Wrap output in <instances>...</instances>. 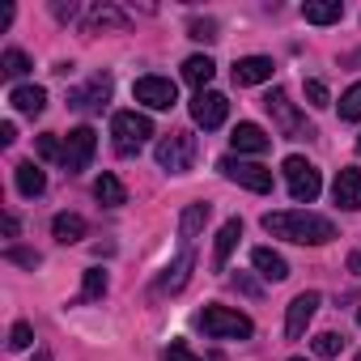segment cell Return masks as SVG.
<instances>
[{"label": "cell", "instance_id": "cell-1", "mask_svg": "<svg viewBox=\"0 0 361 361\" xmlns=\"http://www.w3.org/2000/svg\"><path fill=\"white\" fill-rule=\"evenodd\" d=\"M264 230L272 238H285V243H302V247H323L336 238V226L310 209H293V213H264Z\"/></svg>", "mask_w": 361, "mask_h": 361}, {"label": "cell", "instance_id": "cell-2", "mask_svg": "<svg viewBox=\"0 0 361 361\" xmlns=\"http://www.w3.org/2000/svg\"><path fill=\"white\" fill-rule=\"evenodd\" d=\"M196 323H200L204 336H213V340H247V336L255 331V323H251L243 310H230V306H204Z\"/></svg>", "mask_w": 361, "mask_h": 361}, {"label": "cell", "instance_id": "cell-3", "mask_svg": "<svg viewBox=\"0 0 361 361\" xmlns=\"http://www.w3.org/2000/svg\"><path fill=\"white\" fill-rule=\"evenodd\" d=\"M111 136H115V149L119 153H140L145 140L153 136V119L140 115V111H119L111 119Z\"/></svg>", "mask_w": 361, "mask_h": 361}, {"label": "cell", "instance_id": "cell-4", "mask_svg": "<svg viewBox=\"0 0 361 361\" xmlns=\"http://www.w3.org/2000/svg\"><path fill=\"white\" fill-rule=\"evenodd\" d=\"M217 170L230 178V183H238V188H247V192H255V196H268V192H272V170H268V166H259V161L221 157V161H217Z\"/></svg>", "mask_w": 361, "mask_h": 361}, {"label": "cell", "instance_id": "cell-5", "mask_svg": "<svg viewBox=\"0 0 361 361\" xmlns=\"http://www.w3.org/2000/svg\"><path fill=\"white\" fill-rule=\"evenodd\" d=\"M281 170H285V178H289V196H293L298 204H310V200L323 192V178H319V170H314V166H310L302 153H289Z\"/></svg>", "mask_w": 361, "mask_h": 361}, {"label": "cell", "instance_id": "cell-6", "mask_svg": "<svg viewBox=\"0 0 361 361\" xmlns=\"http://www.w3.org/2000/svg\"><path fill=\"white\" fill-rule=\"evenodd\" d=\"M192 161H196V136L192 132H170L157 140V166L161 170L183 174V170H192Z\"/></svg>", "mask_w": 361, "mask_h": 361}, {"label": "cell", "instance_id": "cell-7", "mask_svg": "<svg viewBox=\"0 0 361 361\" xmlns=\"http://www.w3.org/2000/svg\"><path fill=\"white\" fill-rule=\"evenodd\" d=\"M264 106H268V115L276 119L281 136H293V140H298V136H314V128L293 111V102H289V94H285V90H272V94L264 98Z\"/></svg>", "mask_w": 361, "mask_h": 361}, {"label": "cell", "instance_id": "cell-8", "mask_svg": "<svg viewBox=\"0 0 361 361\" xmlns=\"http://www.w3.org/2000/svg\"><path fill=\"white\" fill-rule=\"evenodd\" d=\"M132 98H136L140 106H149V111H170V106L178 102V90H174L170 77H140V81L132 85Z\"/></svg>", "mask_w": 361, "mask_h": 361}, {"label": "cell", "instance_id": "cell-9", "mask_svg": "<svg viewBox=\"0 0 361 361\" xmlns=\"http://www.w3.org/2000/svg\"><path fill=\"white\" fill-rule=\"evenodd\" d=\"M226 115H230V98H226V94H217V90H200V94L192 98V119H196L204 132L221 128Z\"/></svg>", "mask_w": 361, "mask_h": 361}, {"label": "cell", "instance_id": "cell-10", "mask_svg": "<svg viewBox=\"0 0 361 361\" xmlns=\"http://www.w3.org/2000/svg\"><path fill=\"white\" fill-rule=\"evenodd\" d=\"M94 149H98L94 128H73V132L64 136V170H68V174H81V170L90 166V157H94Z\"/></svg>", "mask_w": 361, "mask_h": 361}, {"label": "cell", "instance_id": "cell-11", "mask_svg": "<svg viewBox=\"0 0 361 361\" xmlns=\"http://www.w3.org/2000/svg\"><path fill=\"white\" fill-rule=\"evenodd\" d=\"M319 306H323V298H319L314 289H306V293H298V298L289 302V314H285V336H289V340H302Z\"/></svg>", "mask_w": 361, "mask_h": 361}, {"label": "cell", "instance_id": "cell-12", "mask_svg": "<svg viewBox=\"0 0 361 361\" xmlns=\"http://www.w3.org/2000/svg\"><path fill=\"white\" fill-rule=\"evenodd\" d=\"M331 196H336V204H340V209L357 213V209H361V170L344 166V170L336 174V183H331Z\"/></svg>", "mask_w": 361, "mask_h": 361}, {"label": "cell", "instance_id": "cell-13", "mask_svg": "<svg viewBox=\"0 0 361 361\" xmlns=\"http://www.w3.org/2000/svg\"><path fill=\"white\" fill-rule=\"evenodd\" d=\"M272 60L268 56H243V60H234V85H264V81H272Z\"/></svg>", "mask_w": 361, "mask_h": 361}, {"label": "cell", "instance_id": "cell-14", "mask_svg": "<svg viewBox=\"0 0 361 361\" xmlns=\"http://www.w3.org/2000/svg\"><path fill=\"white\" fill-rule=\"evenodd\" d=\"M106 98H111V77H94L90 85H81V90L68 94V106H77V111H102Z\"/></svg>", "mask_w": 361, "mask_h": 361}, {"label": "cell", "instance_id": "cell-15", "mask_svg": "<svg viewBox=\"0 0 361 361\" xmlns=\"http://www.w3.org/2000/svg\"><path fill=\"white\" fill-rule=\"evenodd\" d=\"M238 238H243V221H238V217H230V221L217 230V243H213V268H217V272H226V264H230V255H234Z\"/></svg>", "mask_w": 361, "mask_h": 361}, {"label": "cell", "instance_id": "cell-16", "mask_svg": "<svg viewBox=\"0 0 361 361\" xmlns=\"http://www.w3.org/2000/svg\"><path fill=\"white\" fill-rule=\"evenodd\" d=\"M230 145H234V153H268L272 136H268L259 123H238L234 136H230Z\"/></svg>", "mask_w": 361, "mask_h": 361}, {"label": "cell", "instance_id": "cell-17", "mask_svg": "<svg viewBox=\"0 0 361 361\" xmlns=\"http://www.w3.org/2000/svg\"><path fill=\"white\" fill-rule=\"evenodd\" d=\"M251 264H255V272H259L264 281H285V276H289L285 255L272 251V247H255V251H251Z\"/></svg>", "mask_w": 361, "mask_h": 361}, {"label": "cell", "instance_id": "cell-18", "mask_svg": "<svg viewBox=\"0 0 361 361\" xmlns=\"http://www.w3.org/2000/svg\"><path fill=\"white\" fill-rule=\"evenodd\" d=\"M192 264H196V259H192V251H183V255H178V259L157 276V293H178V289L188 285V276H192Z\"/></svg>", "mask_w": 361, "mask_h": 361}, {"label": "cell", "instance_id": "cell-19", "mask_svg": "<svg viewBox=\"0 0 361 361\" xmlns=\"http://www.w3.org/2000/svg\"><path fill=\"white\" fill-rule=\"evenodd\" d=\"M9 102H13V111H22V115H43L47 90H43V85H13Z\"/></svg>", "mask_w": 361, "mask_h": 361}, {"label": "cell", "instance_id": "cell-20", "mask_svg": "<svg viewBox=\"0 0 361 361\" xmlns=\"http://www.w3.org/2000/svg\"><path fill=\"white\" fill-rule=\"evenodd\" d=\"M302 18H306L310 26H331V22L344 18V5H340V0H306V5H302Z\"/></svg>", "mask_w": 361, "mask_h": 361}, {"label": "cell", "instance_id": "cell-21", "mask_svg": "<svg viewBox=\"0 0 361 361\" xmlns=\"http://www.w3.org/2000/svg\"><path fill=\"white\" fill-rule=\"evenodd\" d=\"M13 178H18V192H22V196H30V200L47 192V174H43V170H39L35 161H18Z\"/></svg>", "mask_w": 361, "mask_h": 361}, {"label": "cell", "instance_id": "cell-22", "mask_svg": "<svg viewBox=\"0 0 361 361\" xmlns=\"http://www.w3.org/2000/svg\"><path fill=\"white\" fill-rule=\"evenodd\" d=\"M51 238L56 243H81L85 238V217H77V213H56L51 217Z\"/></svg>", "mask_w": 361, "mask_h": 361}, {"label": "cell", "instance_id": "cell-23", "mask_svg": "<svg viewBox=\"0 0 361 361\" xmlns=\"http://www.w3.org/2000/svg\"><path fill=\"white\" fill-rule=\"evenodd\" d=\"M94 200L106 204V209H119V204H128V192H123V183H119L115 174H102L98 183H94Z\"/></svg>", "mask_w": 361, "mask_h": 361}, {"label": "cell", "instance_id": "cell-24", "mask_svg": "<svg viewBox=\"0 0 361 361\" xmlns=\"http://www.w3.org/2000/svg\"><path fill=\"white\" fill-rule=\"evenodd\" d=\"M204 221H209V204H204V200L188 204V209H183V217H178V234H183V243H192V238L204 230Z\"/></svg>", "mask_w": 361, "mask_h": 361}, {"label": "cell", "instance_id": "cell-25", "mask_svg": "<svg viewBox=\"0 0 361 361\" xmlns=\"http://www.w3.org/2000/svg\"><path fill=\"white\" fill-rule=\"evenodd\" d=\"M213 73H217V64H213L209 56H192V60L183 64V81H188V85H196V94L213 81Z\"/></svg>", "mask_w": 361, "mask_h": 361}, {"label": "cell", "instance_id": "cell-26", "mask_svg": "<svg viewBox=\"0 0 361 361\" xmlns=\"http://www.w3.org/2000/svg\"><path fill=\"white\" fill-rule=\"evenodd\" d=\"M102 293H106V272H102V268H90V272H85V281H81L77 302H98Z\"/></svg>", "mask_w": 361, "mask_h": 361}, {"label": "cell", "instance_id": "cell-27", "mask_svg": "<svg viewBox=\"0 0 361 361\" xmlns=\"http://www.w3.org/2000/svg\"><path fill=\"white\" fill-rule=\"evenodd\" d=\"M340 119H344V123H357V119H361V81L340 94Z\"/></svg>", "mask_w": 361, "mask_h": 361}, {"label": "cell", "instance_id": "cell-28", "mask_svg": "<svg viewBox=\"0 0 361 361\" xmlns=\"http://www.w3.org/2000/svg\"><path fill=\"white\" fill-rule=\"evenodd\" d=\"M310 348H314V357H336V353L344 348V336H340V331H319V336L310 340Z\"/></svg>", "mask_w": 361, "mask_h": 361}, {"label": "cell", "instance_id": "cell-29", "mask_svg": "<svg viewBox=\"0 0 361 361\" xmlns=\"http://www.w3.org/2000/svg\"><path fill=\"white\" fill-rule=\"evenodd\" d=\"M26 68H30V56L18 51V47H9L5 56H0V73H5V77H22Z\"/></svg>", "mask_w": 361, "mask_h": 361}, {"label": "cell", "instance_id": "cell-30", "mask_svg": "<svg viewBox=\"0 0 361 361\" xmlns=\"http://www.w3.org/2000/svg\"><path fill=\"white\" fill-rule=\"evenodd\" d=\"M106 26H128V18L119 13V9H94V18H90V30H106Z\"/></svg>", "mask_w": 361, "mask_h": 361}, {"label": "cell", "instance_id": "cell-31", "mask_svg": "<svg viewBox=\"0 0 361 361\" xmlns=\"http://www.w3.org/2000/svg\"><path fill=\"white\" fill-rule=\"evenodd\" d=\"M39 157H47V161H64V140H60L56 132H43V136H39Z\"/></svg>", "mask_w": 361, "mask_h": 361}, {"label": "cell", "instance_id": "cell-32", "mask_svg": "<svg viewBox=\"0 0 361 361\" xmlns=\"http://www.w3.org/2000/svg\"><path fill=\"white\" fill-rule=\"evenodd\" d=\"M35 344V327L22 319V323H13V331H9V348H30Z\"/></svg>", "mask_w": 361, "mask_h": 361}, {"label": "cell", "instance_id": "cell-33", "mask_svg": "<svg viewBox=\"0 0 361 361\" xmlns=\"http://www.w3.org/2000/svg\"><path fill=\"white\" fill-rule=\"evenodd\" d=\"M188 30H192V39H200V43H213V39H217V22H213V18H204V22L196 18Z\"/></svg>", "mask_w": 361, "mask_h": 361}, {"label": "cell", "instance_id": "cell-34", "mask_svg": "<svg viewBox=\"0 0 361 361\" xmlns=\"http://www.w3.org/2000/svg\"><path fill=\"white\" fill-rule=\"evenodd\" d=\"M306 98H310V106H327L331 102V94H327L323 81H306Z\"/></svg>", "mask_w": 361, "mask_h": 361}, {"label": "cell", "instance_id": "cell-35", "mask_svg": "<svg viewBox=\"0 0 361 361\" xmlns=\"http://www.w3.org/2000/svg\"><path fill=\"white\" fill-rule=\"evenodd\" d=\"M5 259H9V264H22V268H39V251H22V247H13V251H5Z\"/></svg>", "mask_w": 361, "mask_h": 361}, {"label": "cell", "instance_id": "cell-36", "mask_svg": "<svg viewBox=\"0 0 361 361\" xmlns=\"http://www.w3.org/2000/svg\"><path fill=\"white\" fill-rule=\"evenodd\" d=\"M166 361H200V357H196L188 344H170V348H166Z\"/></svg>", "mask_w": 361, "mask_h": 361}, {"label": "cell", "instance_id": "cell-37", "mask_svg": "<svg viewBox=\"0 0 361 361\" xmlns=\"http://www.w3.org/2000/svg\"><path fill=\"white\" fill-rule=\"evenodd\" d=\"M51 13H56L60 22H73V18H77V5H51Z\"/></svg>", "mask_w": 361, "mask_h": 361}, {"label": "cell", "instance_id": "cell-38", "mask_svg": "<svg viewBox=\"0 0 361 361\" xmlns=\"http://www.w3.org/2000/svg\"><path fill=\"white\" fill-rule=\"evenodd\" d=\"M0 230H5V238H18V217L5 213V217H0Z\"/></svg>", "mask_w": 361, "mask_h": 361}, {"label": "cell", "instance_id": "cell-39", "mask_svg": "<svg viewBox=\"0 0 361 361\" xmlns=\"http://www.w3.org/2000/svg\"><path fill=\"white\" fill-rule=\"evenodd\" d=\"M18 140V128L13 123H0V145H13Z\"/></svg>", "mask_w": 361, "mask_h": 361}, {"label": "cell", "instance_id": "cell-40", "mask_svg": "<svg viewBox=\"0 0 361 361\" xmlns=\"http://www.w3.org/2000/svg\"><path fill=\"white\" fill-rule=\"evenodd\" d=\"M348 272H353V276H361V251H353V255H348Z\"/></svg>", "mask_w": 361, "mask_h": 361}, {"label": "cell", "instance_id": "cell-41", "mask_svg": "<svg viewBox=\"0 0 361 361\" xmlns=\"http://www.w3.org/2000/svg\"><path fill=\"white\" fill-rule=\"evenodd\" d=\"M35 361H51V353H47V348H39V357H35Z\"/></svg>", "mask_w": 361, "mask_h": 361}, {"label": "cell", "instance_id": "cell-42", "mask_svg": "<svg viewBox=\"0 0 361 361\" xmlns=\"http://www.w3.org/2000/svg\"><path fill=\"white\" fill-rule=\"evenodd\" d=\"M289 361H306V357H289Z\"/></svg>", "mask_w": 361, "mask_h": 361}, {"label": "cell", "instance_id": "cell-43", "mask_svg": "<svg viewBox=\"0 0 361 361\" xmlns=\"http://www.w3.org/2000/svg\"><path fill=\"white\" fill-rule=\"evenodd\" d=\"M357 153H361V136H357Z\"/></svg>", "mask_w": 361, "mask_h": 361}, {"label": "cell", "instance_id": "cell-44", "mask_svg": "<svg viewBox=\"0 0 361 361\" xmlns=\"http://www.w3.org/2000/svg\"><path fill=\"white\" fill-rule=\"evenodd\" d=\"M357 323H361V310H357Z\"/></svg>", "mask_w": 361, "mask_h": 361}, {"label": "cell", "instance_id": "cell-45", "mask_svg": "<svg viewBox=\"0 0 361 361\" xmlns=\"http://www.w3.org/2000/svg\"><path fill=\"white\" fill-rule=\"evenodd\" d=\"M357 361H361V353H357Z\"/></svg>", "mask_w": 361, "mask_h": 361}]
</instances>
